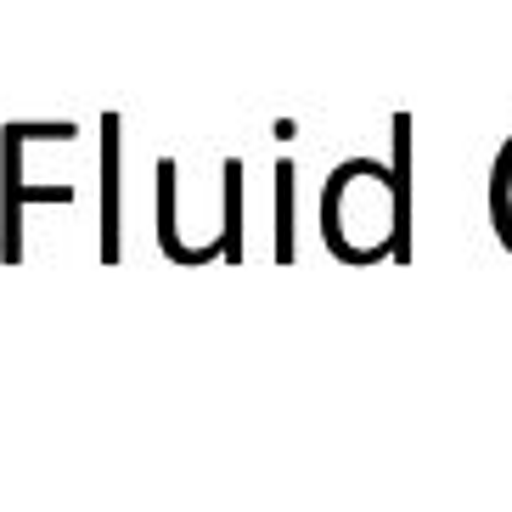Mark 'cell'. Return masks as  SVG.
<instances>
[{"instance_id":"obj_5","label":"cell","mask_w":512,"mask_h":512,"mask_svg":"<svg viewBox=\"0 0 512 512\" xmlns=\"http://www.w3.org/2000/svg\"><path fill=\"white\" fill-rule=\"evenodd\" d=\"M293 181H299V169H293V158H276V248L271 254L293 259Z\"/></svg>"},{"instance_id":"obj_2","label":"cell","mask_w":512,"mask_h":512,"mask_svg":"<svg viewBox=\"0 0 512 512\" xmlns=\"http://www.w3.org/2000/svg\"><path fill=\"white\" fill-rule=\"evenodd\" d=\"M124 119L119 113H102V259L113 265V259L124 254V186H119V158H124Z\"/></svg>"},{"instance_id":"obj_3","label":"cell","mask_w":512,"mask_h":512,"mask_svg":"<svg viewBox=\"0 0 512 512\" xmlns=\"http://www.w3.org/2000/svg\"><path fill=\"white\" fill-rule=\"evenodd\" d=\"M175 181H181L175 158H158V248H164L175 265H192V248H186L181 226H175Z\"/></svg>"},{"instance_id":"obj_1","label":"cell","mask_w":512,"mask_h":512,"mask_svg":"<svg viewBox=\"0 0 512 512\" xmlns=\"http://www.w3.org/2000/svg\"><path fill=\"white\" fill-rule=\"evenodd\" d=\"M23 203H74V186H23V136L0 130V259H23Z\"/></svg>"},{"instance_id":"obj_4","label":"cell","mask_w":512,"mask_h":512,"mask_svg":"<svg viewBox=\"0 0 512 512\" xmlns=\"http://www.w3.org/2000/svg\"><path fill=\"white\" fill-rule=\"evenodd\" d=\"M226 203H220V259L242 265V158H226Z\"/></svg>"}]
</instances>
